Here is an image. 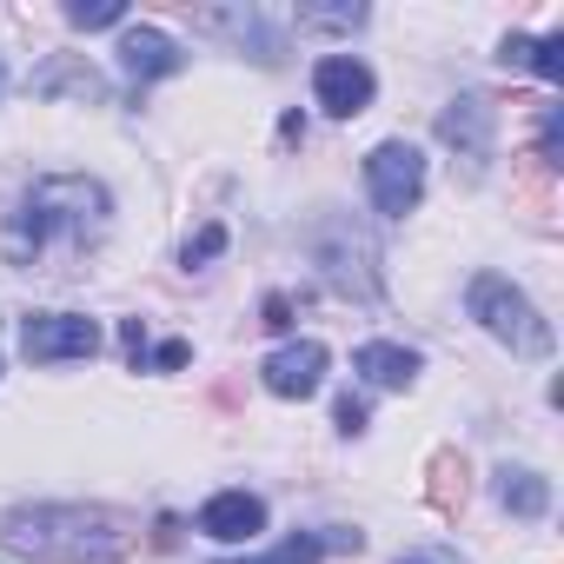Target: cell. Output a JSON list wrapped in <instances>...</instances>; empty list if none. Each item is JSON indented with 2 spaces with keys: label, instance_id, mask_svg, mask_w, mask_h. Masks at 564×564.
I'll return each mask as SVG.
<instances>
[{
  "label": "cell",
  "instance_id": "obj_1",
  "mask_svg": "<svg viewBox=\"0 0 564 564\" xmlns=\"http://www.w3.org/2000/svg\"><path fill=\"white\" fill-rule=\"evenodd\" d=\"M113 219V199L100 180H80V173H54L28 193V206L14 213L8 226V252L21 265H41V272H61V259H80L100 246Z\"/></svg>",
  "mask_w": 564,
  "mask_h": 564
},
{
  "label": "cell",
  "instance_id": "obj_2",
  "mask_svg": "<svg viewBox=\"0 0 564 564\" xmlns=\"http://www.w3.org/2000/svg\"><path fill=\"white\" fill-rule=\"evenodd\" d=\"M0 544L41 564H113L127 557L133 531L100 505H21L0 518Z\"/></svg>",
  "mask_w": 564,
  "mask_h": 564
},
{
  "label": "cell",
  "instance_id": "obj_3",
  "mask_svg": "<svg viewBox=\"0 0 564 564\" xmlns=\"http://www.w3.org/2000/svg\"><path fill=\"white\" fill-rule=\"evenodd\" d=\"M471 319L491 333V339H505L511 352H551V326L538 319V306L511 286V279H498V272H478L471 279Z\"/></svg>",
  "mask_w": 564,
  "mask_h": 564
},
{
  "label": "cell",
  "instance_id": "obj_4",
  "mask_svg": "<svg viewBox=\"0 0 564 564\" xmlns=\"http://www.w3.org/2000/svg\"><path fill=\"white\" fill-rule=\"evenodd\" d=\"M313 259H319V272H326V286H333V293H346V300H372V293H379V252H372L366 226H352V219H326Z\"/></svg>",
  "mask_w": 564,
  "mask_h": 564
},
{
  "label": "cell",
  "instance_id": "obj_5",
  "mask_svg": "<svg viewBox=\"0 0 564 564\" xmlns=\"http://www.w3.org/2000/svg\"><path fill=\"white\" fill-rule=\"evenodd\" d=\"M366 186H372V206L386 219H405L425 193V153L412 140H379L366 153Z\"/></svg>",
  "mask_w": 564,
  "mask_h": 564
},
{
  "label": "cell",
  "instance_id": "obj_6",
  "mask_svg": "<svg viewBox=\"0 0 564 564\" xmlns=\"http://www.w3.org/2000/svg\"><path fill=\"white\" fill-rule=\"evenodd\" d=\"M21 352L34 366H61V359H94L100 352V326L80 313H34L21 333Z\"/></svg>",
  "mask_w": 564,
  "mask_h": 564
},
{
  "label": "cell",
  "instance_id": "obj_7",
  "mask_svg": "<svg viewBox=\"0 0 564 564\" xmlns=\"http://www.w3.org/2000/svg\"><path fill=\"white\" fill-rule=\"evenodd\" d=\"M326 346L319 339H300V346H279L265 366H259V379H265V392L272 399H313L319 386H326Z\"/></svg>",
  "mask_w": 564,
  "mask_h": 564
},
{
  "label": "cell",
  "instance_id": "obj_8",
  "mask_svg": "<svg viewBox=\"0 0 564 564\" xmlns=\"http://www.w3.org/2000/svg\"><path fill=\"white\" fill-rule=\"evenodd\" d=\"M313 94H319V107H326L333 120H352V113L372 107V67L352 61V54H326V61L313 67Z\"/></svg>",
  "mask_w": 564,
  "mask_h": 564
},
{
  "label": "cell",
  "instance_id": "obj_9",
  "mask_svg": "<svg viewBox=\"0 0 564 564\" xmlns=\"http://www.w3.org/2000/svg\"><path fill=\"white\" fill-rule=\"evenodd\" d=\"M199 531L219 538V544H252L265 531V505L252 491H219V498L199 505Z\"/></svg>",
  "mask_w": 564,
  "mask_h": 564
},
{
  "label": "cell",
  "instance_id": "obj_10",
  "mask_svg": "<svg viewBox=\"0 0 564 564\" xmlns=\"http://www.w3.org/2000/svg\"><path fill=\"white\" fill-rule=\"evenodd\" d=\"M438 140L445 147H458L465 160H471V173L491 160V107L478 100V94H465V100H452L445 113H438Z\"/></svg>",
  "mask_w": 564,
  "mask_h": 564
},
{
  "label": "cell",
  "instance_id": "obj_11",
  "mask_svg": "<svg viewBox=\"0 0 564 564\" xmlns=\"http://www.w3.org/2000/svg\"><path fill=\"white\" fill-rule=\"evenodd\" d=\"M180 61H186V54H180L160 28H127V34H120V67H127V80H140V87L180 74Z\"/></svg>",
  "mask_w": 564,
  "mask_h": 564
},
{
  "label": "cell",
  "instance_id": "obj_12",
  "mask_svg": "<svg viewBox=\"0 0 564 564\" xmlns=\"http://www.w3.org/2000/svg\"><path fill=\"white\" fill-rule=\"evenodd\" d=\"M352 372H359L366 386H379V392H405V386L419 379V352L372 339V346H359V352H352Z\"/></svg>",
  "mask_w": 564,
  "mask_h": 564
},
{
  "label": "cell",
  "instance_id": "obj_13",
  "mask_svg": "<svg viewBox=\"0 0 564 564\" xmlns=\"http://www.w3.org/2000/svg\"><path fill=\"white\" fill-rule=\"evenodd\" d=\"M326 551H359V531H339V538H319V531H293L286 544H272L259 557H239V564H319Z\"/></svg>",
  "mask_w": 564,
  "mask_h": 564
},
{
  "label": "cell",
  "instance_id": "obj_14",
  "mask_svg": "<svg viewBox=\"0 0 564 564\" xmlns=\"http://www.w3.org/2000/svg\"><path fill=\"white\" fill-rule=\"evenodd\" d=\"M425 471H432V478H425V505H432L438 518H458V505H465V491H471L465 458H458V452H432Z\"/></svg>",
  "mask_w": 564,
  "mask_h": 564
},
{
  "label": "cell",
  "instance_id": "obj_15",
  "mask_svg": "<svg viewBox=\"0 0 564 564\" xmlns=\"http://www.w3.org/2000/svg\"><path fill=\"white\" fill-rule=\"evenodd\" d=\"M498 498H505V511H518V518H544V505H551V485L538 478V471H498Z\"/></svg>",
  "mask_w": 564,
  "mask_h": 564
},
{
  "label": "cell",
  "instance_id": "obj_16",
  "mask_svg": "<svg viewBox=\"0 0 564 564\" xmlns=\"http://www.w3.org/2000/svg\"><path fill=\"white\" fill-rule=\"evenodd\" d=\"M67 21H74L80 34H94V28H120L127 8H120V0H67Z\"/></svg>",
  "mask_w": 564,
  "mask_h": 564
},
{
  "label": "cell",
  "instance_id": "obj_17",
  "mask_svg": "<svg viewBox=\"0 0 564 564\" xmlns=\"http://www.w3.org/2000/svg\"><path fill=\"white\" fill-rule=\"evenodd\" d=\"M551 180H557V166H544L538 153H518V186H524V199L544 213L551 206Z\"/></svg>",
  "mask_w": 564,
  "mask_h": 564
},
{
  "label": "cell",
  "instance_id": "obj_18",
  "mask_svg": "<svg viewBox=\"0 0 564 564\" xmlns=\"http://www.w3.org/2000/svg\"><path fill=\"white\" fill-rule=\"evenodd\" d=\"M524 67H531L538 80H564V28H557V34H544V41H531Z\"/></svg>",
  "mask_w": 564,
  "mask_h": 564
},
{
  "label": "cell",
  "instance_id": "obj_19",
  "mask_svg": "<svg viewBox=\"0 0 564 564\" xmlns=\"http://www.w3.org/2000/svg\"><path fill=\"white\" fill-rule=\"evenodd\" d=\"M54 87H74V94H87V100H107V87H100L94 67H54V74H41V94H54Z\"/></svg>",
  "mask_w": 564,
  "mask_h": 564
},
{
  "label": "cell",
  "instance_id": "obj_20",
  "mask_svg": "<svg viewBox=\"0 0 564 564\" xmlns=\"http://www.w3.org/2000/svg\"><path fill=\"white\" fill-rule=\"evenodd\" d=\"M219 252H226V226L213 219V226H199V232L180 246V265H206V259H219Z\"/></svg>",
  "mask_w": 564,
  "mask_h": 564
},
{
  "label": "cell",
  "instance_id": "obj_21",
  "mask_svg": "<svg viewBox=\"0 0 564 564\" xmlns=\"http://www.w3.org/2000/svg\"><path fill=\"white\" fill-rule=\"evenodd\" d=\"M333 419H339V432H346V438H359V432H366V399H352V392H346V399L333 405Z\"/></svg>",
  "mask_w": 564,
  "mask_h": 564
},
{
  "label": "cell",
  "instance_id": "obj_22",
  "mask_svg": "<svg viewBox=\"0 0 564 564\" xmlns=\"http://www.w3.org/2000/svg\"><path fill=\"white\" fill-rule=\"evenodd\" d=\"M186 359H193V346H186V339H166V346H153V366H160V372H180Z\"/></svg>",
  "mask_w": 564,
  "mask_h": 564
},
{
  "label": "cell",
  "instance_id": "obj_23",
  "mask_svg": "<svg viewBox=\"0 0 564 564\" xmlns=\"http://www.w3.org/2000/svg\"><path fill=\"white\" fill-rule=\"evenodd\" d=\"M265 326H272V333H286V326H293V306H286V293H272V300H265Z\"/></svg>",
  "mask_w": 564,
  "mask_h": 564
},
{
  "label": "cell",
  "instance_id": "obj_24",
  "mask_svg": "<svg viewBox=\"0 0 564 564\" xmlns=\"http://www.w3.org/2000/svg\"><path fill=\"white\" fill-rule=\"evenodd\" d=\"M524 54H531V41H524V34H511V41H505V67H524Z\"/></svg>",
  "mask_w": 564,
  "mask_h": 564
},
{
  "label": "cell",
  "instance_id": "obj_25",
  "mask_svg": "<svg viewBox=\"0 0 564 564\" xmlns=\"http://www.w3.org/2000/svg\"><path fill=\"white\" fill-rule=\"evenodd\" d=\"M399 564H425V557H399Z\"/></svg>",
  "mask_w": 564,
  "mask_h": 564
}]
</instances>
